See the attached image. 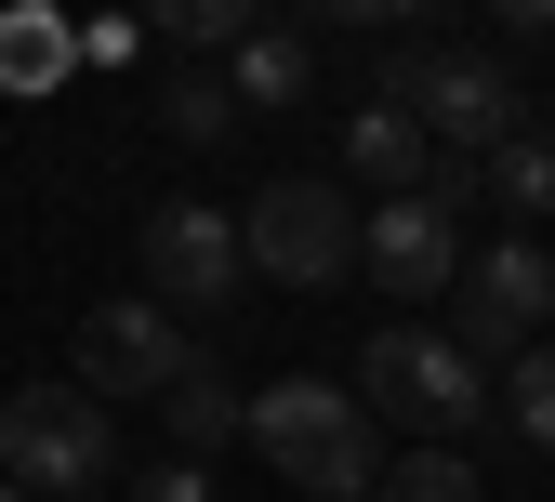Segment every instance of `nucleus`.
I'll use <instances>...</instances> for the list:
<instances>
[{"mask_svg": "<svg viewBox=\"0 0 555 502\" xmlns=\"http://www.w3.org/2000/svg\"><path fill=\"white\" fill-rule=\"evenodd\" d=\"M358 397H371L384 423H410L424 450H450V437H476V423H490V357H463L450 331L384 318V331L358 344Z\"/></svg>", "mask_w": 555, "mask_h": 502, "instance_id": "obj_2", "label": "nucleus"}, {"mask_svg": "<svg viewBox=\"0 0 555 502\" xmlns=\"http://www.w3.org/2000/svg\"><path fill=\"white\" fill-rule=\"evenodd\" d=\"M490 27H516V40H542V27H555V0H490Z\"/></svg>", "mask_w": 555, "mask_h": 502, "instance_id": "obj_21", "label": "nucleus"}, {"mask_svg": "<svg viewBox=\"0 0 555 502\" xmlns=\"http://www.w3.org/2000/svg\"><path fill=\"white\" fill-rule=\"evenodd\" d=\"M251 450L292 476V489H318V502H371L384 489V423H371V397L358 384H318V371H278L251 397Z\"/></svg>", "mask_w": 555, "mask_h": 502, "instance_id": "obj_1", "label": "nucleus"}, {"mask_svg": "<svg viewBox=\"0 0 555 502\" xmlns=\"http://www.w3.org/2000/svg\"><path fill=\"white\" fill-rule=\"evenodd\" d=\"M106 463H119V423H106L93 384H27V397H0V476H14V489L80 502Z\"/></svg>", "mask_w": 555, "mask_h": 502, "instance_id": "obj_4", "label": "nucleus"}, {"mask_svg": "<svg viewBox=\"0 0 555 502\" xmlns=\"http://www.w3.org/2000/svg\"><path fill=\"white\" fill-rule=\"evenodd\" d=\"M503 423H516L529 450H555V344H516L503 357Z\"/></svg>", "mask_w": 555, "mask_h": 502, "instance_id": "obj_15", "label": "nucleus"}, {"mask_svg": "<svg viewBox=\"0 0 555 502\" xmlns=\"http://www.w3.org/2000/svg\"><path fill=\"white\" fill-rule=\"evenodd\" d=\"M344 172H358V185H384V198H410V185H437V132L410 119L397 93H371L358 119H344Z\"/></svg>", "mask_w": 555, "mask_h": 502, "instance_id": "obj_10", "label": "nucleus"}, {"mask_svg": "<svg viewBox=\"0 0 555 502\" xmlns=\"http://www.w3.org/2000/svg\"><path fill=\"white\" fill-rule=\"evenodd\" d=\"M358 278H384V292H450V278H463V211L437 185L358 211Z\"/></svg>", "mask_w": 555, "mask_h": 502, "instance_id": "obj_9", "label": "nucleus"}, {"mask_svg": "<svg viewBox=\"0 0 555 502\" xmlns=\"http://www.w3.org/2000/svg\"><path fill=\"white\" fill-rule=\"evenodd\" d=\"M159 423H172V463H198V450H238V437H251V397L212 371V357H198V371L159 397Z\"/></svg>", "mask_w": 555, "mask_h": 502, "instance_id": "obj_11", "label": "nucleus"}, {"mask_svg": "<svg viewBox=\"0 0 555 502\" xmlns=\"http://www.w3.org/2000/svg\"><path fill=\"white\" fill-rule=\"evenodd\" d=\"M542 305H555L542 239H490V252L450 278V344H463V357H516V344L542 331Z\"/></svg>", "mask_w": 555, "mask_h": 502, "instance_id": "obj_8", "label": "nucleus"}, {"mask_svg": "<svg viewBox=\"0 0 555 502\" xmlns=\"http://www.w3.org/2000/svg\"><path fill=\"white\" fill-rule=\"evenodd\" d=\"M490 198L503 211H555V132H503L490 146Z\"/></svg>", "mask_w": 555, "mask_h": 502, "instance_id": "obj_16", "label": "nucleus"}, {"mask_svg": "<svg viewBox=\"0 0 555 502\" xmlns=\"http://www.w3.org/2000/svg\"><path fill=\"white\" fill-rule=\"evenodd\" d=\"M0 502H40V489H14V476H0Z\"/></svg>", "mask_w": 555, "mask_h": 502, "instance_id": "obj_22", "label": "nucleus"}, {"mask_svg": "<svg viewBox=\"0 0 555 502\" xmlns=\"http://www.w3.org/2000/svg\"><path fill=\"white\" fill-rule=\"evenodd\" d=\"M384 502H490V489H476V463H450V450H410V463H384Z\"/></svg>", "mask_w": 555, "mask_h": 502, "instance_id": "obj_17", "label": "nucleus"}, {"mask_svg": "<svg viewBox=\"0 0 555 502\" xmlns=\"http://www.w3.org/2000/svg\"><path fill=\"white\" fill-rule=\"evenodd\" d=\"M66 40H53V14H14V27H0V80H14V93H40V66H53Z\"/></svg>", "mask_w": 555, "mask_h": 502, "instance_id": "obj_18", "label": "nucleus"}, {"mask_svg": "<svg viewBox=\"0 0 555 502\" xmlns=\"http://www.w3.org/2000/svg\"><path fill=\"white\" fill-rule=\"evenodd\" d=\"M238 252H251V278H278V292H331V278H358V198H344L331 172H278L238 211Z\"/></svg>", "mask_w": 555, "mask_h": 502, "instance_id": "obj_3", "label": "nucleus"}, {"mask_svg": "<svg viewBox=\"0 0 555 502\" xmlns=\"http://www.w3.org/2000/svg\"><path fill=\"white\" fill-rule=\"evenodd\" d=\"M132 502H212V476H198V463H172V450H159V463H146V489H132Z\"/></svg>", "mask_w": 555, "mask_h": 502, "instance_id": "obj_20", "label": "nucleus"}, {"mask_svg": "<svg viewBox=\"0 0 555 502\" xmlns=\"http://www.w3.org/2000/svg\"><path fill=\"white\" fill-rule=\"evenodd\" d=\"M305 14H318V27H424L437 0H305Z\"/></svg>", "mask_w": 555, "mask_h": 502, "instance_id": "obj_19", "label": "nucleus"}, {"mask_svg": "<svg viewBox=\"0 0 555 502\" xmlns=\"http://www.w3.org/2000/svg\"><path fill=\"white\" fill-rule=\"evenodd\" d=\"M384 93L424 119L450 159H490L503 132H529V93H516V66H503V53H397V66H384Z\"/></svg>", "mask_w": 555, "mask_h": 502, "instance_id": "obj_5", "label": "nucleus"}, {"mask_svg": "<svg viewBox=\"0 0 555 502\" xmlns=\"http://www.w3.org/2000/svg\"><path fill=\"white\" fill-rule=\"evenodd\" d=\"M305 80H318V53H305V40H278V27H251L238 66H225V93H238V106H305Z\"/></svg>", "mask_w": 555, "mask_h": 502, "instance_id": "obj_12", "label": "nucleus"}, {"mask_svg": "<svg viewBox=\"0 0 555 502\" xmlns=\"http://www.w3.org/2000/svg\"><path fill=\"white\" fill-rule=\"evenodd\" d=\"M159 132H172V146H225V132H238V93L198 80V66H172V80H159Z\"/></svg>", "mask_w": 555, "mask_h": 502, "instance_id": "obj_14", "label": "nucleus"}, {"mask_svg": "<svg viewBox=\"0 0 555 502\" xmlns=\"http://www.w3.org/2000/svg\"><path fill=\"white\" fill-rule=\"evenodd\" d=\"M146 292H159L172 318H212V305H238V292H251V252H238V211H198V198L146 211Z\"/></svg>", "mask_w": 555, "mask_h": 502, "instance_id": "obj_7", "label": "nucleus"}, {"mask_svg": "<svg viewBox=\"0 0 555 502\" xmlns=\"http://www.w3.org/2000/svg\"><path fill=\"white\" fill-rule=\"evenodd\" d=\"M146 27H159L172 53H238V40L264 27V0H146Z\"/></svg>", "mask_w": 555, "mask_h": 502, "instance_id": "obj_13", "label": "nucleus"}, {"mask_svg": "<svg viewBox=\"0 0 555 502\" xmlns=\"http://www.w3.org/2000/svg\"><path fill=\"white\" fill-rule=\"evenodd\" d=\"M185 371H198V344L172 331V305H159V292H119V305H93V318H80V384H93L106 410H119V397H172Z\"/></svg>", "mask_w": 555, "mask_h": 502, "instance_id": "obj_6", "label": "nucleus"}]
</instances>
